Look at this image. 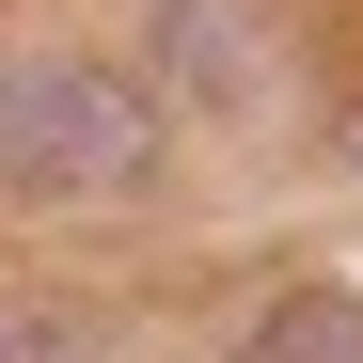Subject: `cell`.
<instances>
[{"label":"cell","mask_w":363,"mask_h":363,"mask_svg":"<svg viewBox=\"0 0 363 363\" xmlns=\"http://www.w3.org/2000/svg\"><path fill=\"white\" fill-rule=\"evenodd\" d=\"M237 363H363V284H284Z\"/></svg>","instance_id":"cell-2"},{"label":"cell","mask_w":363,"mask_h":363,"mask_svg":"<svg viewBox=\"0 0 363 363\" xmlns=\"http://www.w3.org/2000/svg\"><path fill=\"white\" fill-rule=\"evenodd\" d=\"M347 158H363V111H347Z\"/></svg>","instance_id":"cell-4"},{"label":"cell","mask_w":363,"mask_h":363,"mask_svg":"<svg viewBox=\"0 0 363 363\" xmlns=\"http://www.w3.org/2000/svg\"><path fill=\"white\" fill-rule=\"evenodd\" d=\"M0 363H111L79 316H48V300H0Z\"/></svg>","instance_id":"cell-3"},{"label":"cell","mask_w":363,"mask_h":363,"mask_svg":"<svg viewBox=\"0 0 363 363\" xmlns=\"http://www.w3.org/2000/svg\"><path fill=\"white\" fill-rule=\"evenodd\" d=\"M158 174V111L111 64H0V206H127Z\"/></svg>","instance_id":"cell-1"}]
</instances>
